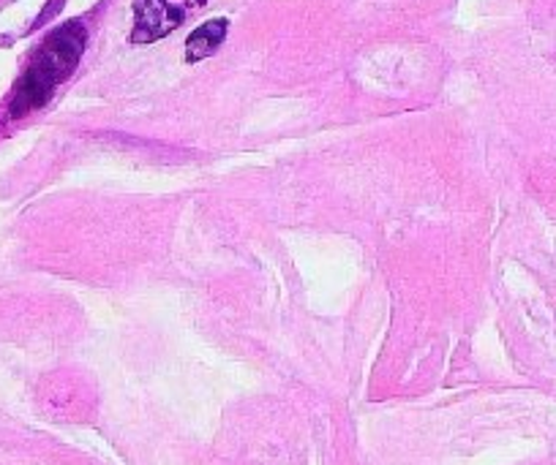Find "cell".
Returning <instances> with one entry per match:
<instances>
[{
    "label": "cell",
    "instance_id": "cell-1",
    "mask_svg": "<svg viewBox=\"0 0 556 465\" xmlns=\"http://www.w3.org/2000/svg\"><path fill=\"white\" fill-rule=\"evenodd\" d=\"M85 41H88V30L79 20H72V23L61 25V28L47 36V41L30 61L28 72L23 74V79L14 88V99L9 104V115L14 120L30 115L34 109H41L50 101V95L55 93L58 85L72 77L85 52Z\"/></svg>",
    "mask_w": 556,
    "mask_h": 465
},
{
    "label": "cell",
    "instance_id": "cell-2",
    "mask_svg": "<svg viewBox=\"0 0 556 465\" xmlns=\"http://www.w3.org/2000/svg\"><path fill=\"white\" fill-rule=\"evenodd\" d=\"M184 23V9L169 7L167 0H134V44H151L164 39Z\"/></svg>",
    "mask_w": 556,
    "mask_h": 465
},
{
    "label": "cell",
    "instance_id": "cell-3",
    "mask_svg": "<svg viewBox=\"0 0 556 465\" xmlns=\"http://www.w3.org/2000/svg\"><path fill=\"white\" fill-rule=\"evenodd\" d=\"M227 20L222 17L207 20L205 25H200V28L189 36V41H186V61L197 63L211 57L213 52L224 44V39H227Z\"/></svg>",
    "mask_w": 556,
    "mask_h": 465
}]
</instances>
